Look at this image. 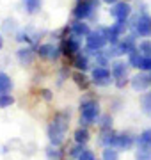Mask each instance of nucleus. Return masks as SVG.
<instances>
[{
	"label": "nucleus",
	"mask_w": 151,
	"mask_h": 160,
	"mask_svg": "<svg viewBox=\"0 0 151 160\" xmlns=\"http://www.w3.org/2000/svg\"><path fill=\"white\" fill-rule=\"evenodd\" d=\"M68 126H70V112L61 110L53 116V119L50 121V125L46 128L48 141L52 146H61L64 142V137L68 133Z\"/></svg>",
	"instance_id": "1"
},
{
	"label": "nucleus",
	"mask_w": 151,
	"mask_h": 160,
	"mask_svg": "<svg viewBox=\"0 0 151 160\" xmlns=\"http://www.w3.org/2000/svg\"><path fill=\"white\" fill-rule=\"evenodd\" d=\"M100 118V105L96 100H84L80 103V123L84 126L93 125Z\"/></svg>",
	"instance_id": "2"
},
{
	"label": "nucleus",
	"mask_w": 151,
	"mask_h": 160,
	"mask_svg": "<svg viewBox=\"0 0 151 160\" xmlns=\"http://www.w3.org/2000/svg\"><path fill=\"white\" fill-rule=\"evenodd\" d=\"M96 9H98V2L96 0H80L75 6V9H73V16H75V20L84 22L89 16H93V12Z\"/></svg>",
	"instance_id": "3"
},
{
	"label": "nucleus",
	"mask_w": 151,
	"mask_h": 160,
	"mask_svg": "<svg viewBox=\"0 0 151 160\" xmlns=\"http://www.w3.org/2000/svg\"><path fill=\"white\" fill-rule=\"evenodd\" d=\"M128 68H130V64H124L123 61H114L110 66V73L116 80V86L121 89V87L126 86L128 82Z\"/></svg>",
	"instance_id": "4"
},
{
	"label": "nucleus",
	"mask_w": 151,
	"mask_h": 160,
	"mask_svg": "<svg viewBox=\"0 0 151 160\" xmlns=\"http://www.w3.org/2000/svg\"><path fill=\"white\" fill-rule=\"evenodd\" d=\"M114 77H112L110 69L109 68H103V66H96V68L91 71V82L94 86L98 87H105V86H110Z\"/></svg>",
	"instance_id": "5"
},
{
	"label": "nucleus",
	"mask_w": 151,
	"mask_h": 160,
	"mask_svg": "<svg viewBox=\"0 0 151 160\" xmlns=\"http://www.w3.org/2000/svg\"><path fill=\"white\" fill-rule=\"evenodd\" d=\"M107 43H109V41H107V36H105L103 29L91 30V34L85 38V46H87V50H91V52H100Z\"/></svg>",
	"instance_id": "6"
},
{
	"label": "nucleus",
	"mask_w": 151,
	"mask_h": 160,
	"mask_svg": "<svg viewBox=\"0 0 151 160\" xmlns=\"http://www.w3.org/2000/svg\"><path fill=\"white\" fill-rule=\"evenodd\" d=\"M132 29L137 36H142V38H149L151 36V16L149 14H140L134 20L132 23Z\"/></svg>",
	"instance_id": "7"
},
{
	"label": "nucleus",
	"mask_w": 151,
	"mask_h": 160,
	"mask_svg": "<svg viewBox=\"0 0 151 160\" xmlns=\"http://www.w3.org/2000/svg\"><path fill=\"white\" fill-rule=\"evenodd\" d=\"M130 14H132V6L128 4L126 0L112 4V7H110V16L114 18L116 22H126Z\"/></svg>",
	"instance_id": "8"
},
{
	"label": "nucleus",
	"mask_w": 151,
	"mask_h": 160,
	"mask_svg": "<svg viewBox=\"0 0 151 160\" xmlns=\"http://www.w3.org/2000/svg\"><path fill=\"white\" fill-rule=\"evenodd\" d=\"M36 53H37L41 59H45V61H57L59 55H61L62 52H61L59 46L53 45V43H43V45L37 46Z\"/></svg>",
	"instance_id": "9"
},
{
	"label": "nucleus",
	"mask_w": 151,
	"mask_h": 160,
	"mask_svg": "<svg viewBox=\"0 0 151 160\" xmlns=\"http://www.w3.org/2000/svg\"><path fill=\"white\" fill-rule=\"evenodd\" d=\"M134 137L132 135H128V133H112L110 137V142H109V146H112V148L116 149H123V151H126V149H130L132 146H134Z\"/></svg>",
	"instance_id": "10"
},
{
	"label": "nucleus",
	"mask_w": 151,
	"mask_h": 160,
	"mask_svg": "<svg viewBox=\"0 0 151 160\" xmlns=\"http://www.w3.org/2000/svg\"><path fill=\"white\" fill-rule=\"evenodd\" d=\"M59 48H61V52H62L64 55L75 57L76 53H80V41H78V38H75V36H71V38H64Z\"/></svg>",
	"instance_id": "11"
},
{
	"label": "nucleus",
	"mask_w": 151,
	"mask_h": 160,
	"mask_svg": "<svg viewBox=\"0 0 151 160\" xmlns=\"http://www.w3.org/2000/svg\"><path fill=\"white\" fill-rule=\"evenodd\" d=\"M130 86H132V89L134 91H146L148 87L151 86V77L146 73H139L135 75V77H132V80H130Z\"/></svg>",
	"instance_id": "12"
},
{
	"label": "nucleus",
	"mask_w": 151,
	"mask_h": 160,
	"mask_svg": "<svg viewBox=\"0 0 151 160\" xmlns=\"http://www.w3.org/2000/svg\"><path fill=\"white\" fill-rule=\"evenodd\" d=\"M70 32H71V36H75V38H87V36L91 34V29H89V25L85 22L75 20V22L71 23Z\"/></svg>",
	"instance_id": "13"
},
{
	"label": "nucleus",
	"mask_w": 151,
	"mask_h": 160,
	"mask_svg": "<svg viewBox=\"0 0 151 160\" xmlns=\"http://www.w3.org/2000/svg\"><path fill=\"white\" fill-rule=\"evenodd\" d=\"M137 148H144L148 151H151V128H146L137 137Z\"/></svg>",
	"instance_id": "14"
},
{
	"label": "nucleus",
	"mask_w": 151,
	"mask_h": 160,
	"mask_svg": "<svg viewBox=\"0 0 151 160\" xmlns=\"http://www.w3.org/2000/svg\"><path fill=\"white\" fill-rule=\"evenodd\" d=\"M73 66L76 68V71H87L89 69V57L85 53H76L73 57Z\"/></svg>",
	"instance_id": "15"
},
{
	"label": "nucleus",
	"mask_w": 151,
	"mask_h": 160,
	"mask_svg": "<svg viewBox=\"0 0 151 160\" xmlns=\"http://www.w3.org/2000/svg\"><path fill=\"white\" fill-rule=\"evenodd\" d=\"M18 61H20V64H23V66H27V64H32V61H34V52H32V48H20L18 50Z\"/></svg>",
	"instance_id": "16"
},
{
	"label": "nucleus",
	"mask_w": 151,
	"mask_h": 160,
	"mask_svg": "<svg viewBox=\"0 0 151 160\" xmlns=\"http://www.w3.org/2000/svg\"><path fill=\"white\" fill-rule=\"evenodd\" d=\"M12 89V80L6 71H0V94H7Z\"/></svg>",
	"instance_id": "17"
},
{
	"label": "nucleus",
	"mask_w": 151,
	"mask_h": 160,
	"mask_svg": "<svg viewBox=\"0 0 151 160\" xmlns=\"http://www.w3.org/2000/svg\"><path fill=\"white\" fill-rule=\"evenodd\" d=\"M140 110H142L144 116L151 118V91H146L140 96Z\"/></svg>",
	"instance_id": "18"
},
{
	"label": "nucleus",
	"mask_w": 151,
	"mask_h": 160,
	"mask_svg": "<svg viewBox=\"0 0 151 160\" xmlns=\"http://www.w3.org/2000/svg\"><path fill=\"white\" fill-rule=\"evenodd\" d=\"M73 137H75V142L76 144H82V146H84V144L89 141L91 133H89L87 126H80V128H76V130H75V135H73Z\"/></svg>",
	"instance_id": "19"
},
{
	"label": "nucleus",
	"mask_w": 151,
	"mask_h": 160,
	"mask_svg": "<svg viewBox=\"0 0 151 160\" xmlns=\"http://www.w3.org/2000/svg\"><path fill=\"white\" fill-rule=\"evenodd\" d=\"M73 80H75V84L80 89H87L89 87V78L84 75V71H75L73 73Z\"/></svg>",
	"instance_id": "20"
},
{
	"label": "nucleus",
	"mask_w": 151,
	"mask_h": 160,
	"mask_svg": "<svg viewBox=\"0 0 151 160\" xmlns=\"http://www.w3.org/2000/svg\"><path fill=\"white\" fill-rule=\"evenodd\" d=\"M101 160H119V151L112 146H105L103 153H101Z\"/></svg>",
	"instance_id": "21"
},
{
	"label": "nucleus",
	"mask_w": 151,
	"mask_h": 160,
	"mask_svg": "<svg viewBox=\"0 0 151 160\" xmlns=\"http://www.w3.org/2000/svg\"><path fill=\"white\" fill-rule=\"evenodd\" d=\"M25 4V9H27V12L29 14H34V12H37L41 9V4H43V0H23Z\"/></svg>",
	"instance_id": "22"
},
{
	"label": "nucleus",
	"mask_w": 151,
	"mask_h": 160,
	"mask_svg": "<svg viewBox=\"0 0 151 160\" xmlns=\"http://www.w3.org/2000/svg\"><path fill=\"white\" fill-rule=\"evenodd\" d=\"M46 158L48 160H61L62 158V153L59 151V146H48L46 148Z\"/></svg>",
	"instance_id": "23"
},
{
	"label": "nucleus",
	"mask_w": 151,
	"mask_h": 160,
	"mask_svg": "<svg viewBox=\"0 0 151 160\" xmlns=\"http://www.w3.org/2000/svg\"><path fill=\"white\" fill-rule=\"evenodd\" d=\"M139 52L144 55V57H151V39H144L139 43Z\"/></svg>",
	"instance_id": "24"
},
{
	"label": "nucleus",
	"mask_w": 151,
	"mask_h": 160,
	"mask_svg": "<svg viewBox=\"0 0 151 160\" xmlns=\"http://www.w3.org/2000/svg\"><path fill=\"white\" fill-rule=\"evenodd\" d=\"M12 103H14V96L12 94H0V109H7V107H11Z\"/></svg>",
	"instance_id": "25"
},
{
	"label": "nucleus",
	"mask_w": 151,
	"mask_h": 160,
	"mask_svg": "<svg viewBox=\"0 0 151 160\" xmlns=\"http://www.w3.org/2000/svg\"><path fill=\"white\" fill-rule=\"evenodd\" d=\"M110 29L114 30V32H116L119 38H121V36H124V32H126L128 23H126V22H116V23H114V25L110 27Z\"/></svg>",
	"instance_id": "26"
},
{
	"label": "nucleus",
	"mask_w": 151,
	"mask_h": 160,
	"mask_svg": "<svg viewBox=\"0 0 151 160\" xmlns=\"http://www.w3.org/2000/svg\"><path fill=\"white\" fill-rule=\"evenodd\" d=\"M135 158L137 160H151V151H148V149H144V148H137Z\"/></svg>",
	"instance_id": "27"
},
{
	"label": "nucleus",
	"mask_w": 151,
	"mask_h": 160,
	"mask_svg": "<svg viewBox=\"0 0 151 160\" xmlns=\"http://www.w3.org/2000/svg\"><path fill=\"white\" fill-rule=\"evenodd\" d=\"M100 128H101V132H105V130H110V128H112V118H110V116H103V118H101Z\"/></svg>",
	"instance_id": "28"
},
{
	"label": "nucleus",
	"mask_w": 151,
	"mask_h": 160,
	"mask_svg": "<svg viewBox=\"0 0 151 160\" xmlns=\"http://www.w3.org/2000/svg\"><path fill=\"white\" fill-rule=\"evenodd\" d=\"M76 160H96V157H94V153L93 151H89V149H84L80 153V157Z\"/></svg>",
	"instance_id": "29"
},
{
	"label": "nucleus",
	"mask_w": 151,
	"mask_h": 160,
	"mask_svg": "<svg viewBox=\"0 0 151 160\" xmlns=\"http://www.w3.org/2000/svg\"><path fill=\"white\" fill-rule=\"evenodd\" d=\"M84 149H85V148H84L82 144H76L75 148L71 149V157H75V158H78V157H80V153L84 151Z\"/></svg>",
	"instance_id": "30"
},
{
	"label": "nucleus",
	"mask_w": 151,
	"mask_h": 160,
	"mask_svg": "<svg viewBox=\"0 0 151 160\" xmlns=\"http://www.w3.org/2000/svg\"><path fill=\"white\" fill-rule=\"evenodd\" d=\"M41 92H43V98H45V100H50V98H52V96H50V91H48V89H43Z\"/></svg>",
	"instance_id": "31"
},
{
	"label": "nucleus",
	"mask_w": 151,
	"mask_h": 160,
	"mask_svg": "<svg viewBox=\"0 0 151 160\" xmlns=\"http://www.w3.org/2000/svg\"><path fill=\"white\" fill-rule=\"evenodd\" d=\"M101 2H107V4H116L117 0H101Z\"/></svg>",
	"instance_id": "32"
},
{
	"label": "nucleus",
	"mask_w": 151,
	"mask_h": 160,
	"mask_svg": "<svg viewBox=\"0 0 151 160\" xmlns=\"http://www.w3.org/2000/svg\"><path fill=\"white\" fill-rule=\"evenodd\" d=\"M4 46V39H2V36H0V48Z\"/></svg>",
	"instance_id": "33"
},
{
	"label": "nucleus",
	"mask_w": 151,
	"mask_h": 160,
	"mask_svg": "<svg viewBox=\"0 0 151 160\" xmlns=\"http://www.w3.org/2000/svg\"><path fill=\"white\" fill-rule=\"evenodd\" d=\"M149 77H151V73H149Z\"/></svg>",
	"instance_id": "34"
},
{
	"label": "nucleus",
	"mask_w": 151,
	"mask_h": 160,
	"mask_svg": "<svg viewBox=\"0 0 151 160\" xmlns=\"http://www.w3.org/2000/svg\"><path fill=\"white\" fill-rule=\"evenodd\" d=\"M78 2H80V0H78Z\"/></svg>",
	"instance_id": "35"
}]
</instances>
